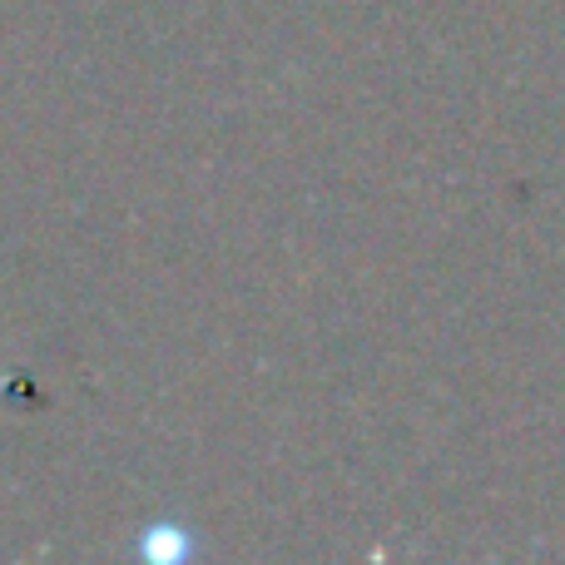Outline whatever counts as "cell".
I'll return each mask as SVG.
<instances>
[{
	"mask_svg": "<svg viewBox=\"0 0 565 565\" xmlns=\"http://www.w3.org/2000/svg\"><path fill=\"white\" fill-rule=\"evenodd\" d=\"M189 551H194V536H189L179 521H154V526H145V536H139V556L154 565H174V561H184Z\"/></svg>",
	"mask_w": 565,
	"mask_h": 565,
	"instance_id": "obj_1",
	"label": "cell"
}]
</instances>
